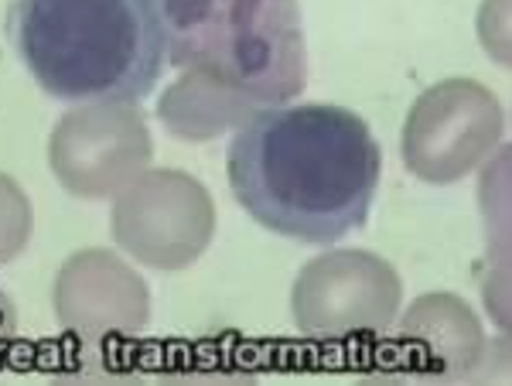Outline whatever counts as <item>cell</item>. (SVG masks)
Returning a JSON list of instances; mask_svg holds the SVG:
<instances>
[{
  "instance_id": "6da1fadb",
  "label": "cell",
  "mask_w": 512,
  "mask_h": 386,
  "mask_svg": "<svg viewBox=\"0 0 512 386\" xmlns=\"http://www.w3.org/2000/svg\"><path fill=\"white\" fill-rule=\"evenodd\" d=\"M383 154L359 113L335 103H277L233 134V199L284 240L332 246L366 226Z\"/></svg>"
},
{
  "instance_id": "7a4b0ae2",
  "label": "cell",
  "mask_w": 512,
  "mask_h": 386,
  "mask_svg": "<svg viewBox=\"0 0 512 386\" xmlns=\"http://www.w3.org/2000/svg\"><path fill=\"white\" fill-rule=\"evenodd\" d=\"M7 38L38 89L62 103H137L168 62L154 0H14Z\"/></svg>"
},
{
  "instance_id": "3957f363",
  "label": "cell",
  "mask_w": 512,
  "mask_h": 386,
  "mask_svg": "<svg viewBox=\"0 0 512 386\" xmlns=\"http://www.w3.org/2000/svg\"><path fill=\"white\" fill-rule=\"evenodd\" d=\"M168 62L233 82L267 110L308 86L297 0H154Z\"/></svg>"
},
{
  "instance_id": "277c9868",
  "label": "cell",
  "mask_w": 512,
  "mask_h": 386,
  "mask_svg": "<svg viewBox=\"0 0 512 386\" xmlns=\"http://www.w3.org/2000/svg\"><path fill=\"white\" fill-rule=\"evenodd\" d=\"M403 311V281L390 260L359 246L311 257L291 287V315L304 339H379Z\"/></svg>"
},
{
  "instance_id": "5b68a950",
  "label": "cell",
  "mask_w": 512,
  "mask_h": 386,
  "mask_svg": "<svg viewBox=\"0 0 512 386\" xmlns=\"http://www.w3.org/2000/svg\"><path fill=\"white\" fill-rule=\"evenodd\" d=\"M110 236L123 257L178 274L212 246L216 202L188 171L147 168L110 199Z\"/></svg>"
},
{
  "instance_id": "8992f818",
  "label": "cell",
  "mask_w": 512,
  "mask_h": 386,
  "mask_svg": "<svg viewBox=\"0 0 512 386\" xmlns=\"http://www.w3.org/2000/svg\"><path fill=\"white\" fill-rule=\"evenodd\" d=\"M506 113L499 96L475 79H441L417 96L403 123L400 154L427 185H454L475 175L502 147Z\"/></svg>"
},
{
  "instance_id": "52a82bcc",
  "label": "cell",
  "mask_w": 512,
  "mask_h": 386,
  "mask_svg": "<svg viewBox=\"0 0 512 386\" xmlns=\"http://www.w3.org/2000/svg\"><path fill=\"white\" fill-rule=\"evenodd\" d=\"M151 161V127L130 100L76 103L48 137V168L72 199H113L144 175Z\"/></svg>"
},
{
  "instance_id": "ba28073f",
  "label": "cell",
  "mask_w": 512,
  "mask_h": 386,
  "mask_svg": "<svg viewBox=\"0 0 512 386\" xmlns=\"http://www.w3.org/2000/svg\"><path fill=\"white\" fill-rule=\"evenodd\" d=\"M52 305L59 325L79 339H130L151 322V287L120 253L89 246L59 267Z\"/></svg>"
},
{
  "instance_id": "9c48e42d",
  "label": "cell",
  "mask_w": 512,
  "mask_h": 386,
  "mask_svg": "<svg viewBox=\"0 0 512 386\" xmlns=\"http://www.w3.org/2000/svg\"><path fill=\"white\" fill-rule=\"evenodd\" d=\"M485 349V328L461 294L431 291L396 318V352L427 376L472 380Z\"/></svg>"
},
{
  "instance_id": "30bf717a",
  "label": "cell",
  "mask_w": 512,
  "mask_h": 386,
  "mask_svg": "<svg viewBox=\"0 0 512 386\" xmlns=\"http://www.w3.org/2000/svg\"><path fill=\"white\" fill-rule=\"evenodd\" d=\"M263 106L236 89L233 82L198 69H181L158 100V123L164 134L181 144H209L216 137L236 134Z\"/></svg>"
},
{
  "instance_id": "8fae6325",
  "label": "cell",
  "mask_w": 512,
  "mask_h": 386,
  "mask_svg": "<svg viewBox=\"0 0 512 386\" xmlns=\"http://www.w3.org/2000/svg\"><path fill=\"white\" fill-rule=\"evenodd\" d=\"M478 212L485 226L482 305L492 325L512 335V144L478 168Z\"/></svg>"
},
{
  "instance_id": "7c38bea8",
  "label": "cell",
  "mask_w": 512,
  "mask_h": 386,
  "mask_svg": "<svg viewBox=\"0 0 512 386\" xmlns=\"http://www.w3.org/2000/svg\"><path fill=\"white\" fill-rule=\"evenodd\" d=\"M35 233V209H31L28 192L0 171V264H11L21 257L24 246Z\"/></svg>"
},
{
  "instance_id": "4fadbf2b",
  "label": "cell",
  "mask_w": 512,
  "mask_h": 386,
  "mask_svg": "<svg viewBox=\"0 0 512 386\" xmlns=\"http://www.w3.org/2000/svg\"><path fill=\"white\" fill-rule=\"evenodd\" d=\"M475 35L495 65L512 69V0H482L475 14Z\"/></svg>"
}]
</instances>
